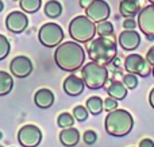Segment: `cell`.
I'll return each instance as SVG.
<instances>
[{
  "instance_id": "1",
  "label": "cell",
  "mask_w": 154,
  "mask_h": 147,
  "mask_svg": "<svg viewBox=\"0 0 154 147\" xmlns=\"http://www.w3.org/2000/svg\"><path fill=\"white\" fill-rule=\"evenodd\" d=\"M84 59L85 51L76 40L60 43L54 53V61L57 66L65 72H75L80 69L84 64Z\"/></svg>"
},
{
  "instance_id": "2",
  "label": "cell",
  "mask_w": 154,
  "mask_h": 147,
  "mask_svg": "<svg viewBox=\"0 0 154 147\" xmlns=\"http://www.w3.org/2000/svg\"><path fill=\"white\" fill-rule=\"evenodd\" d=\"M118 47L116 42L109 37H99L91 42L89 47H88V57L92 59L93 62H97L100 65H108L116 58Z\"/></svg>"
},
{
  "instance_id": "3",
  "label": "cell",
  "mask_w": 154,
  "mask_h": 147,
  "mask_svg": "<svg viewBox=\"0 0 154 147\" xmlns=\"http://www.w3.org/2000/svg\"><path fill=\"white\" fill-rule=\"evenodd\" d=\"M104 127L108 135L111 136H125L130 134L134 127V119L131 113L126 110H114L108 112L104 120Z\"/></svg>"
},
{
  "instance_id": "4",
  "label": "cell",
  "mask_w": 154,
  "mask_h": 147,
  "mask_svg": "<svg viewBox=\"0 0 154 147\" xmlns=\"http://www.w3.org/2000/svg\"><path fill=\"white\" fill-rule=\"evenodd\" d=\"M96 34V23L87 15H77L69 23V35L73 40L85 43L92 40Z\"/></svg>"
},
{
  "instance_id": "5",
  "label": "cell",
  "mask_w": 154,
  "mask_h": 147,
  "mask_svg": "<svg viewBox=\"0 0 154 147\" xmlns=\"http://www.w3.org/2000/svg\"><path fill=\"white\" fill-rule=\"evenodd\" d=\"M81 78L89 89L103 88L108 81V69L97 62H88L81 69Z\"/></svg>"
},
{
  "instance_id": "6",
  "label": "cell",
  "mask_w": 154,
  "mask_h": 147,
  "mask_svg": "<svg viewBox=\"0 0 154 147\" xmlns=\"http://www.w3.org/2000/svg\"><path fill=\"white\" fill-rule=\"evenodd\" d=\"M39 42L45 47H57L64 39V30L57 23H45L38 32Z\"/></svg>"
},
{
  "instance_id": "7",
  "label": "cell",
  "mask_w": 154,
  "mask_h": 147,
  "mask_svg": "<svg viewBox=\"0 0 154 147\" xmlns=\"http://www.w3.org/2000/svg\"><path fill=\"white\" fill-rule=\"evenodd\" d=\"M125 69L128 73H133L139 77H147L152 73L150 64L139 54H130L125 59Z\"/></svg>"
},
{
  "instance_id": "8",
  "label": "cell",
  "mask_w": 154,
  "mask_h": 147,
  "mask_svg": "<svg viewBox=\"0 0 154 147\" xmlns=\"http://www.w3.org/2000/svg\"><path fill=\"white\" fill-rule=\"evenodd\" d=\"M137 24H138L139 30L142 31V34L147 39L149 40L154 39V4L141 8V11L138 12Z\"/></svg>"
},
{
  "instance_id": "9",
  "label": "cell",
  "mask_w": 154,
  "mask_h": 147,
  "mask_svg": "<svg viewBox=\"0 0 154 147\" xmlns=\"http://www.w3.org/2000/svg\"><path fill=\"white\" fill-rule=\"evenodd\" d=\"M18 140L23 147H37L42 140V132L34 124H26L19 130Z\"/></svg>"
},
{
  "instance_id": "10",
  "label": "cell",
  "mask_w": 154,
  "mask_h": 147,
  "mask_svg": "<svg viewBox=\"0 0 154 147\" xmlns=\"http://www.w3.org/2000/svg\"><path fill=\"white\" fill-rule=\"evenodd\" d=\"M85 15L92 19L95 23H99L109 18L111 7L106 0H92L91 4L85 8Z\"/></svg>"
},
{
  "instance_id": "11",
  "label": "cell",
  "mask_w": 154,
  "mask_h": 147,
  "mask_svg": "<svg viewBox=\"0 0 154 147\" xmlns=\"http://www.w3.org/2000/svg\"><path fill=\"white\" fill-rule=\"evenodd\" d=\"M32 62L29 57L26 56H18L15 58H12L10 64V70L12 73V76L18 78H26L29 77L30 74L32 73Z\"/></svg>"
},
{
  "instance_id": "12",
  "label": "cell",
  "mask_w": 154,
  "mask_h": 147,
  "mask_svg": "<svg viewBox=\"0 0 154 147\" xmlns=\"http://www.w3.org/2000/svg\"><path fill=\"white\" fill-rule=\"evenodd\" d=\"M5 26L8 31L14 34H20L29 26V18L24 15L23 11H12L5 18Z\"/></svg>"
},
{
  "instance_id": "13",
  "label": "cell",
  "mask_w": 154,
  "mask_h": 147,
  "mask_svg": "<svg viewBox=\"0 0 154 147\" xmlns=\"http://www.w3.org/2000/svg\"><path fill=\"white\" fill-rule=\"evenodd\" d=\"M118 42H119L120 47L126 51H133L139 47L141 45V37L135 30H125L119 34L118 37Z\"/></svg>"
},
{
  "instance_id": "14",
  "label": "cell",
  "mask_w": 154,
  "mask_h": 147,
  "mask_svg": "<svg viewBox=\"0 0 154 147\" xmlns=\"http://www.w3.org/2000/svg\"><path fill=\"white\" fill-rule=\"evenodd\" d=\"M85 84L82 78L77 77L76 74H70L64 81V92L69 96H79L84 92Z\"/></svg>"
},
{
  "instance_id": "15",
  "label": "cell",
  "mask_w": 154,
  "mask_h": 147,
  "mask_svg": "<svg viewBox=\"0 0 154 147\" xmlns=\"http://www.w3.org/2000/svg\"><path fill=\"white\" fill-rule=\"evenodd\" d=\"M143 0H120L119 12L123 18H134L141 11Z\"/></svg>"
},
{
  "instance_id": "16",
  "label": "cell",
  "mask_w": 154,
  "mask_h": 147,
  "mask_svg": "<svg viewBox=\"0 0 154 147\" xmlns=\"http://www.w3.org/2000/svg\"><path fill=\"white\" fill-rule=\"evenodd\" d=\"M34 103L37 107L39 108H50L54 104V93L48 88H42L38 89L34 94Z\"/></svg>"
},
{
  "instance_id": "17",
  "label": "cell",
  "mask_w": 154,
  "mask_h": 147,
  "mask_svg": "<svg viewBox=\"0 0 154 147\" xmlns=\"http://www.w3.org/2000/svg\"><path fill=\"white\" fill-rule=\"evenodd\" d=\"M80 140V132L77 128L68 127V128H62V131L60 132V142L62 143L65 147H73L79 143Z\"/></svg>"
},
{
  "instance_id": "18",
  "label": "cell",
  "mask_w": 154,
  "mask_h": 147,
  "mask_svg": "<svg viewBox=\"0 0 154 147\" xmlns=\"http://www.w3.org/2000/svg\"><path fill=\"white\" fill-rule=\"evenodd\" d=\"M107 93H108L109 97H114L118 101L119 100H123L126 96H127V88L123 82L120 81H111L108 86H107Z\"/></svg>"
},
{
  "instance_id": "19",
  "label": "cell",
  "mask_w": 154,
  "mask_h": 147,
  "mask_svg": "<svg viewBox=\"0 0 154 147\" xmlns=\"http://www.w3.org/2000/svg\"><path fill=\"white\" fill-rule=\"evenodd\" d=\"M14 88V80L12 76L7 72L0 70V96L8 94Z\"/></svg>"
},
{
  "instance_id": "20",
  "label": "cell",
  "mask_w": 154,
  "mask_h": 147,
  "mask_svg": "<svg viewBox=\"0 0 154 147\" xmlns=\"http://www.w3.org/2000/svg\"><path fill=\"white\" fill-rule=\"evenodd\" d=\"M62 14V5L58 0H49L45 4V15L49 18H58Z\"/></svg>"
},
{
  "instance_id": "21",
  "label": "cell",
  "mask_w": 154,
  "mask_h": 147,
  "mask_svg": "<svg viewBox=\"0 0 154 147\" xmlns=\"http://www.w3.org/2000/svg\"><path fill=\"white\" fill-rule=\"evenodd\" d=\"M87 110L92 115H100L101 111L104 110L103 107V100L99 96H91L87 100Z\"/></svg>"
},
{
  "instance_id": "22",
  "label": "cell",
  "mask_w": 154,
  "mask_h": 147,
  "mask_svg": "<svg viewBox=\"0 0 154 147\" xmlns=\"http://www.w3.org/2000/svg\"><path fill=\"white\" fill-rule=\"evenodd\" d=\"M42 0H19L22 11L26 14H34L41 8Z\"/></svg>"
},
{
  "instance_id": "23",
  "label": "cell",
  "mask_w": 154,
  "mask_h": 147,
  "mask_svg": "<svg viewBox=\"0 0 154 147\" xmlns=\"http://www.w3.org/2000/svg\"><path fill=\"white\" fill-rule=\"evenodd\" d=\"M96 32L99 34V37H109L114 34V24L109 20L99 22L96 24Z\"/></svg>"
},
{
  "instance_id": "24",
  "label": "cell",
  "mask_w": 154,
  "mask_h": 147,
  "mask_svg": "<svg viewBox=\"0 0 154 147\" xmlns=\"http://www.w3.org/2000/svg\"><path fill=\"white\" fill-rule=\"evenodd\" d=\"M57 124H58L61 128H68V127H72L75 124V118L73 115L68 112H62L61 115L57 118Z\"/></svg>"
},
{
  "instance_id": "25",
  "label": "cell",
  "mask_w": 154,
  "mask_h": 147,
  "mask_svg": "<svg viewBox=\"0 0 154 147\" xmlns=\"http://www.w3.org/2000/svg\"><path fill=\"white\" fill-rule=\"evenodd\" d=\"M10 50H11L10 40L7 39V37H5V35L0 34V61H2V59H4L5 57L8 56Z\"/></svg>"
},
{
  "instance_id": "26",
  "label": "cell",
  "mask_w": 154,
  "mask_h": 147,
  "mask_svg": "<svg viewBox=\"0 0 154 147\" xmlns=\"http://www.w3.org/2000/svg\"><path fill=\"white\" fill-rule=\"evenodd\" d=\"M88 110L87 107H82V105H77L73 108V118L77 122H85L88 118Z\"/></svg>"
},
{
  "instance_id": "27",
  "label": "cell",
  "mask_w": 154,
  "mask_h": 147,
  "mask_svg": "<svg viewBox=\"0 0 154 147\" xmlns=\"http://www.w3.org/2000/svg\"><path fill=\"white\" fill-rule=\"evenodd\" d=\"M123 84L126 85L127 89H135L137 85H138V78H137L135 74L128 73V74H126L125 77H123Z\"/></svg>"
},
{
  "instance_id": "28",
  "label": "cell",
  "mask_w": 154,
  "mask_h": 147,
  "mask_svg": "<svg viewBox=\"0 0 154 147\" xmlns=\"http://www.w3.org/2000/svg\"><path fill=\"white\" fill-rule=\"evenodd\" d=\"M103 107L107 112H111V111H114L118 108V100L108 96L106 100H103Z\"/></svg>"
},
{
  "instance_id": "29",
  "label": "cell",
  "mask_w": 154,
  "mask_h": 147,
  "mask_svg": "<svg viewBox=\"0 0 154 147\" xmlns=\"http://www.w3.org/2000/svg\"><path fill=\"white\" fill-rule=\"evenodd\" d=\"M82 139H84V142L87 143V145H93V143L97 140V134H96L95 131H92V130H87V131L84 132Z\"/></svg>"
},
{
  "instance_id": "30",
  "label": "cell",
  "mask_w": 154,
  "mask_h": 147,
  "mask_svg": "<svg viewBox=\"0 0 154 147\" xmlns=\"http://www.w3.org/2000/svg\"><path fill=\"white\" fill-rule=\"evenodd\" d=\"M123 27H125L126 30H134L137 27V22L134 20L133 18H125V20H123Z\"/></svg>"
},
{
  "instance_id": "31",
  "label": "cell",
  "mask_w": 154,
  "mask_h": 147,
  "mask_svg": "<svg viewBox=\"0 0 154 147\" xmlns=\"http://www.w3.org/2000/svg\"><path fill=\"white\" fill-rule=\"evenodd\" d=\"M145 58H146V61L149 62L150 65H153V64H154V45L149 49V50H147L146 57H145Z\"/></svg>"
},
{
  "instance_id": "32",
  "label": "cell",
  "mask_w": 154,
  "mask_h": 147,
  "mask_svg": "<svg viewBox=\"0 0 154 147\" xmlns=\"http://www.w3.org/2000/svg\"><path fill=\"white\" fill-rule=\"evenodd\" d=\"M139 147H154V142L149 138H145L139 142Z\"/></svg>"
},
{
  "instance_id": "33",
  "label": "cell",
  "mask_w": 154,
  "mask_h": 147,
  "mask_svg": "<svg viewBox=\"0 0 154 147\" xmlns=\"http://www.w3.org/2000/svg\"><path fill=\"white\" fill-rule=\"evenodd\" d=\"M149 103H150V105H152V108L154 110V88L150 91V93H149Z\"/></svg>"
},
{
  "instance_id": "34",
  "label": "cell",
  "mask_w": 154,
  "mask_h": 147,
  "mask_svg": "<svg viewBox=\"0 0 154 147\" xmlns=\"http://www.w3.org/2000/svg\"><path fill=\"white\" fill-rule=\"evenodd\" d=\"M91 2H92V0H80V7H82V8H87L88 5L91 4Z\"/></svg>"
},
{
  "instance_id": "35",
  "label": "cell",
  "mask_w": 154,
  "mask_h": 147,
  "mask_svg": "<svg viewBox=\"0 0 154 147\" xmlns=\"http://www.w3.org/2000/svg\"><path fill=\"white\" fill-rule=\"evenodd\" d=\"M3 8H4V3H3L2 0H0V12L3 11Z\"/></svg>"
},
{
  "instance_id": "36",
  "label": "cell",
  "mask_w": 154,
  "mask_h": 147,
  "mask_svg": "<svg viewBox=\"0 0 154 147\" xmlns=\"http://www.w3.org/2000/svg\"><path fill=\"white\" fill-rule=\"evenodd\" d=\"M152 70H153V76H154V64H153V68H152Z\"/></svg>"
},
{
  "instance_id": "37",
  "label": "cell",
  "mask_w": 154,
  "mask_h": 147,
  "mask_svg": "<svg viewBox=\"0 0 154 147\" xmlns=\"http://www.w3.org/2000/svg\"><path fill=\"white\" fill-rule=\"evenodd\" d=\"M149 2H150V3H152V4H154V0H149Z\"/></svg>"
},
{
  "instance_id": "38",
  "label": "cell",
  "mask_w": 154,
  "mask_h": 147,
  "mask_svg": "<svg viewBox=\"0 0 154 147\" xmlns=\"http://www.w3.org/2000/svg\"><path fill=\"white\" fill-rule=\"evenodd\" d=\"M2 136H3V135H2V132H0V138H2Z\"/></svg>"
},
{
  "instance_id": "39",
  "label": "cell",
  "mask_w": 154,
  "mask_h": 147,
  "mask_svg": "<svg viewBox=\"0 0 154 147\" xmlns=\"http://www.w3.org/2000/svg\"><path fill=\"white\" fill-rule=\"evenodd\" d=\"M12 2H16V0H12Z\"/></svg>"
},
{
  "instance_id": "40",
  "label": "cell",
  "mask_w": 154,
  "mask_h": 147,
  "mask_svg": "<svg viewBox=\"0 0 154 147\" xmlns=\"http://www.w3.org/2000/svg\"><path fill=\"white\" fill-rule=\"evenodd\" d=\"M0 147H4V146H0Z\"/></svg>"
}]
</instances>
